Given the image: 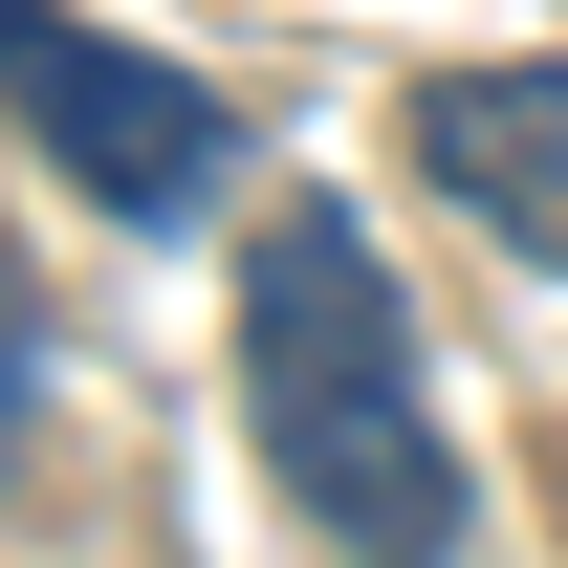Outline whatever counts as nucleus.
I'll return each mask as SVG.
<instances>
[{"label":"nucleus","mask_w":568,"mask_h":568,"mask_svg":"<svg viewBox=\"0 0 568 568\" xmlns=\"http://www.w3.org/2000/svg\"><path fill=\"white\" fill-rule=\"evenodd\" d=\"M241 437L351 568H459V525H481L351 197H263V241H241Z\"/></svg>","instance_id":"1"},{"label":"nucleus","mask_w":568,"mask_h":568,"mask_svg":"<svg viewBox=\"0 0 568 568\" xmlns=\"http://www.w3.org/2000/svg\"><path fill=\"white\" fill-rule=\"evenodd\" d=\"M0 110H22L44 153H67V197L153 219V241H175V219L219 197V153H241L197 67H153V44H110V22H67V0H0Z\"/></svg>","instance_id":"2"},{"label":"nucleus","mask_w":568,"mask_h":568,"mask_svg":"<svg viewBox=\"0 0 568 568\" xmlns=\"http://www.w3.org/2000/svg\"><path fill=\"white\" fill-rule=\"evenodd\" d=\"M416 175L481 219V241L568 263V67H437L416 88Z\"/></svg>","instance_id":"3"},{"label":"nucleus","mask_w":568,"mask_h":568,"mask_svg":"<svg viewBox=\"0 0 568 568\" xmlns=\"http://www.w3.org/2000/svg\"><path fill=\"white\" fill-rule=\"evenodd\" d=\"M22 394H44V306H22V263H0V459H22Z\"/></svg>","instance_id":"4"}]
</instances>
